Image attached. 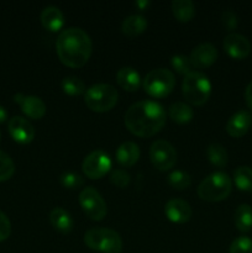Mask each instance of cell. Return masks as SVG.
<instances>
[{
	"label": "cell",
	"instance_id": "22",
	"mask_svg": "<svg viewBox=\"0 0 252 253\" xmlns=\"http://www.w3.org/2000/svg\"><path fill=\"white\" fill-rule=\"evenodd\" d=\"M172 11L178 21L188 22L194 17L195 7L190 0H174L172 2Z\"/></svg>",
	"mask_w": 252,
	"mask_h": 253
},
{
	"label": "cell",
	"instance_id": "3",
	"mask_svg": "<svg viewBox=\"0 0 252 253\" xmlns=\"http://www.w3.org/2000/svg\"><path fill=\"white\" fill-rule=\"evenodd\" d=\"M232 190V180L226 173L215 172L198 185V197L202 200L217 203L226 199Z\"/></svg>",
	"mask_w": 252,
	"mask_h": 253
},
{
	"label": "cell",
	"instance_id": "14",
	"mask_svg": "<svg viewBox=\"0 0 252 253\" xmlns=\"http://www.w3.org/2000/svg\"><path fill=\"white\" fill-rule=\"evenodd\" d=\"M165 214L174 224H185L192 217V208L183 199H170L165 205Z\"/></svg>",
	"mask_w": 252,
	"mask_h": 253
},
{
	"label": "cell",
	"instance_id": "29",
	"mask_svg": "<svg viewBox=\"0 0 252 253\" xmlns=\"http://www.w3.org/2000/svg\"><path fill=\"white\" fill-rule=\"evenodd\" d=\"M15 173V163L7 153L0 151V182L9 180Z\"/></svg>",
	"mask_w": 252,
	"mask_h": 253
},
{
	"label": "cell",
	"instance_id": "33",
	"mask_svg": "<svg viewBox=\"0 0 252 253\" xmlns=\"http://www.w3.org/2000/svg\"><path fill=\"white\" fill-rule=\"evenodd\" d=\"M130 174L124 169L113 170L110 175V182L119 188H126L130 184Z\"/></svg>",
	"mask_w": 252,
	"mask_h": 253
},
{
	"label": "cell",
	"instance_id": "7",
	"mask_svg": "<svg viewBox=\"0 0 252 253\" xmlns=\"http://www.w3.org/2000/svg\"><path fill=\"white\" fill-rule=\"evenodd\" d=\"M143 89L152 98L162 99L169 95L175 85L174 74L169 69H152L143 79Z\"/></svg>",
	"mask_w": 252,
	"mask_h": 253
},
{
	"label": "cell",
	"instance_id": "11",
	"mask_svg": "<svg viewBox=\"0 0 252 253\" xmlns=\"http://www.w3.org/2000/svg\"><path fill=\"white\" fill-rule=\"evenodd\" d=\"M7 128H9L10 136L21 145H27V143L32 142L35 138V133H36L32 124L22 116H14L12 119H10Z\"/></svg>",
	"mask_w": 252,
	"mask_h": 253
},
{
	"label": "cell",
	"instance_id": "27",
	"mask_svg": "<svg viewBox=\"0 0 252 253\" xmlns=\"http://www.w3.org/2000/svg\"><path fill=\"white\" fill-rule=\"evenodd\" d=\"M234 180L240 190L252 192V168L247 166L237 167L234 172Z\"/></svg>",
	"mask_w": 252,
	"mask_h": 253
},
{
	"label": "cell",
	"instance_id": "23",
	"mask_svg": "<svg viewBox=\"0 0 252 253\" xmlns=\"http://www.w3.org/2000/svg\"><path fill=\"white\" fill-rule=\"evenodd\" d=\"M169 118L172 119L174 123L177 124H188L189 121H192L193 116H194V111L190 108L188 104L182 103V101H178L170 105L169 111Z\"/></svg>",
	"mask_w": 252,
	"mask_h": 253
},
{
	"label": "cell",
	"instance_id": "13",
	"mask_svg": "<svg viewBox=\"0 0 252 253\" xmlns=\"http://www.w3.org/2000/svg\"><path fill=\"white\" fill-rule=\"evenodd\" d=\"M15 103H17L21 108L22 113L30 119L39 120L42 119L46 114V104L35 95H24V94H16L14 96Z\"/></svg>",
	"mask_w": 252,
	"mask_h": 253
},
{
	"label": "cell",
	"instance_id": "6",
	"mask_svg": "<svg viewBox=\"0 0 252 253\" xmlns=\"http://www.w3.org/2000/svg\"><path fill=\"white\" fill-rule=\"evenodd\" d=\"M119 99L118 90L110 84H94L86 89L84 103L95 113H106L116 105Z\"/></svg>",
	"mask_w": 252,
	"mask_h": 253
},
{
	"label": "cell",
	"instance_id": "35",
	"mask_svg": "<svg viewBox=\"0 0 252 253\" xmlns=\"http://www.w3.org/2000/svg\"><path fill=\"white\" fill-rule=\"evenodd\" d=\"M222 24L227 30H234L237 26V16L232 10L222 12Z\"/></svg>",
	"mask_w": 252,
	"mask_h": 253
},
{
	"label": "cell",
	"instance_id": "12",
	"mask_svg": "<svg viewBox=\"0 0 252 253\" xmlns=\"http://www.w3.org/2000/svg\"><path fill=\"white\" fill-rule=\"evenodd\" d=\"M224 49L232 58L244 59L251 52V43L244 35L229 34L224 39Z\"/></svg>",
	"mask_w": 252,
	"mask_h": 253
},
{
	"label": "cell",
	"instance_id": "9",
	"mask_svg": "<svg viewBox=\"0 0 252 253\" xmlns=\"http://www.w3.org/2000/svg\"><path fill=\"white\" fill-rule=\"evenodd\" d=\"M150 160L153 167L166 172L174 167L177 162V151L166 140H157L151 145Z\"/></svg>",
	"mask_w": 252,
	"mask_h": 253
},
{
	"label": "cell",
	"instance_id": "5",
	"mask_svg": "<svg viewBox=\"0 0 252 253\" xmlns=\"http://www.w3.org/2000/svg\"><path fill=\"white\" fill-rule=\"evenodd\" d=\"M84 244L93 251L101 253H121L123 240L120 235L111 229H90L84 235Z\"/></svg>",
	"mask_w": 252,
	"mask_h": 253
},
{
	"label": "cell",
	"instance_id": "15",
	"mask_svg": "<svg viewBox=\"0 0 252 253\" xmlns=\"http://www.w3.org/2000/svg\"><path fill=\"white\" fill-rule=\"evenodd\" d=\"M217 58L216 47L211 43H200L194 47L190 53L189 59L193 67L207 68L210 67Z\"/></svg>",
	"mask_w": 252,
	"mask_h": 253
},
{
	"label": "cell",
	"instance_id": "21",
	"mask_svg": "<svg viewBox=\"0 0 252 253\" xmlns=\"http://www.w3.org/2000/svg\"><path fill=\"white\" fill-rule=\"evenodd\" d=\"M147 27V20L142 15H130L121 24V31L128 37H135L142 34Z\"/></svg>",
	"mask_w": 252,
	"mask_h": 253
},
{
	"label": "cell",
	"instance_id": "8",
	"mask_svg": "<svg viewBox=\"0 0 252 253\" xmlns=\"http://www.w3.org/2000/svg\"><path fill=\"white\" fill-rule=\"evenodd\" d=\"M79 204L86 216L94 221H101L106 216L108 208L100 193L93 187H86L79 193Z\"/></svg>",
	"mask_w": 252,
	"mask_h": 253
},
{
	"label": "cell",
	"instance_id": "31",
	"mask_svg": "<svg viewBox=\"0 0 252 253\" xmlns=\"http://www.w3.org/2000/svg\"><path fill=\"white\" fill-rule=\"evenodd\" d=\"M229 253H252V240L246 236L237 237L230 245Z\"/></svg>",
	"mask_w": 252,
	"mask_h": 253
},
{
	"label": "cell",
	"instance_id": "2",
	"mask_svg": "<svg viewBox=\"0 0 252 253\" xmlns=\"http://www.w3.org/2000/svg\"><path fill=\"white\" fill-rule=\"evenodd\" d=\"M91 40L84 30L69 27L58 35L56 52L59 61L69 68H81L91 54Z\"/></svg>",
	"mask_w": 252,
	"mask_h": 253
},
{
	"label": "cell",
	"instance_id": "37",
	"mask_svg": "<svg viewBox=\"0 0 252 253\" xmlns=\"http://www.w3.org/2000/svg\"><path fill=\"white\" fill-rule=\"evenodd\" d=\"M6 119H7V111L5 110L4 106L0 105V124L6 121Z\"/></svg>",
	"mask_w": 252,
	"mask_h": 253
},
{
	"label": "cell",
	"instance_id": "20",
	"mask_svg": "<svg viewBox=\"0 0 252 253\" xmlns=\"http://www.w3.org/2000/svg\"><path fill=\"white\" fill-rule=\"evenodd\" d=\"M49 221L53 226L54 230H57L61 234H68L73 229V220L69 212L64 210L63 208H54L49 212Z\"/></svg>",
	"mask_w": 252,
	"mask_h": 253
},
{
	"label": "cell",
	"instance_id": "10",
	"mask_svg": "<svg viewBox=\"0 0 252 253\" xmlns=\"http://www.w3.org/2000/svg\"><path fill=\"white\" fill-rule=\"evenodd\" d=\"M111 168V158L105 151L96 150L89 153L82 163L83 173L90 179H100Z\"/></svg>",
	"mask_w": 252,
	"mask_h": 253
},
{
	"label": "cell",
	"instance_id": "16",
	"mask_svg": "<svg viewBox=\"0 0 252 253\" xmlns=\"http://www.w3.org/2000/svg\"><path fill=\"white\" fill-rule=\"evenodd\" d=\"M252 123L251 114L247 110H239L227 120L226 132L231 137L239 138L242 137L249 131Z\"/></svg>",
	"mask_w": 252,
	"mask_h": 253
},
{
	"label": "cell",
	"instance_id": "30",
	"mask_svg": "<svg viewBox=\"0 0 252 253\" xmlns=\"http://www.w3.org/2000/svg\"><path fill=\"white\" fill-rule=\"evenodd\" d=\"M170 64H172V68L177 73L183 74L184 77L192 72V62H190L189 57L184 56V54L173 56L172 59H170Z\"/></svg>",
	"mask_w": 252,
	"mask_h": 253
},
{
	"label": "cell",
	"instance_id": "26",
	"mask_svg": "<svg viewBox=\"0 0 252 253\" xmlns=\"http://www.w3.org/2000/svg\"><path fill=\"white\" fill-rule=\"evenodd\" d=\"M207 156L211 165L220 168L225 167L227 165V161H229L226 148L220 143H211V145L208 146Z\"/></svg>",
	"mask_w": 252,
	"mask_h": 253
},
{
	"label": "cell",
	"instance_id": "17",
	"mask_svg": "<svg viewBox=\"0 0 252 253\" xmlns=\"http://www.w3.org/2000/svg\"><path fill=\"white\" fill-rule=\"evenodd\" d=\"M41 24L46 30L51 32H57L62 30L64 25L63 12L57 6H47L41 12Z\"/></svg>",
	"mask_w": 252,
	"mask_h": 253
},
{
	"label": "cell",
	"instance_id": "18",
	"mask_svg": "<svg viewBox=\"0 0 252 253\" xmlns=\"http://www.w3.org/2000/svg\"><path fill=\"white\" fill-rule=\"evenodd\" d=\"M140 158V148L135 142H124L116 150V161L123 167H132Z\"/></svg>",
	"mask_w": 252,
	"mask_h": 253
},
{
	"label": "cell",
	"instance_id": "38",
	"mask_svg": "<svg viewBox=\"0 0 252 253\" xmlns=\"http://www.w3.org/2000/svg\"><path fill=\"white\" fill-rule=\"evenodd\" d=\"M148 4H150V2H148V1H136L135 5L140 10H145V7H147Z\"/></svg>",
	"mask_w": 252,
	"mask_h": 253
},
{
	"label": "cell",
	"instance_id": "36",
	"mask_svg": "<svg viewBox=\"0 0 252 253\" xmlns=\"http://www.w3.org/2000/svg\"><path fill=\"white\" fill-rule=\"evenodd\" d=\"M245 99H246V104L250 109H252V81L250 82L249 85L246 86L245 90Z\"/></svg>",
	"mask_w": 252,
	"mask_h": 253
},
{
	"label": "cell",
	"instance_id": "19",
	"mask_svg": "<svg viewBox=\"0 0 252 253\" xmlns=\"http://www.w3.org/2000/svg\"><path fill=\"white\" fill-rule=\"evenodd\" d=\"M116 82L124 90L136 91L141 85V78L137 71L131 67H123L116 73Z\"/></svg>",
	"mask_w": 252,
	"mask_h": 253
},
{
	"label": "cell",
	"instance_id": "32",
	"mask_svg": "<svg viewBox=\"0 0 252 253\" xmlns=\"http://www.w3.org/2000/svg\"><path fill=\"white\" fill-rule=\"evenodd\" d=\"M61 184L67 189H78L83 185V178L73 172H66L61 175Z\"/></svg>",
	"mask_w": 252,
	"mask_h": 253
},
{
	"label": "cell",
	"instance_id": "4",
	"mask_svg": "<svg viewBox=\"0 0 252 253\" xmlns=\"http://www.w3.org/2000/svg\"><path fill=\"white\" fill-rule=\"evenodd\" d=\"M182 91L188 103L195 106H202L210 98L211 83L204 73L192 71L183 79Z\"/></svg>",
	"mask_w": 252,
	"mask_h": 253
},
{
	"label": "cell",
	"instance_id": "25",
	"mask_svg": "<svg viewBox=\"0 0 252 253\" xmlns=\"http://www.w3.org/2000/svg\"><path fill=\"white\" fill-rule=\"evenodd\" d=\"M62 90L64 94L69 96H78L82 94H85V84L81 78L74 76H68L62 79Z\"/></svg>",
	"mask_w": 252,
	"mask_h": 253
},
{
	"label": "cell",
	"instance_id": "34",
	"mask_svg": "<svg viewBox=\"0 0 252 253\" xmlns=\"http://www.w3.org/2000/svg\"><path fill=\"white\" fill-rule=\"evenodd\" d=\"M11 234V224L4 212L0 210V242L5 241Z\"/></svg>",
	"mask_w": 252,
	"mask_h": 253
},
{
	"label": "cell",
	"instance_id": "1",
	"mask_svg": "<svg viewBox=\"0 0 252 253\" xmlns=\"http://www.w3.org/2000/svg\"><path fill=\"white\" fill-rule=\"evenodd\" d=\"M165 124V109L153 100L138 101L131 105L125 114L126 127L138 137H152L162 130Z\"/></svg>",
	"mask_w": 252,
	"mask_h": 253
},
{
	"label": "cell",
	"instance_id": "24",
	"mask_svg": "<svg viewBox=\"0 0 252 253\" xmlns=\"http://www.w3.org/2000/svg\"><path fill=\"white\" fill-rule=\"evenodd\" d=\"M235 225L241 232H249L252 229V208L249 204H241L235 211Z\"/></svg>",
	"mask_w": 252,
	"mask_h": 253
},
{
	"label": "cell",
	"instance_id": "28",
	"mask_svg": "<svg viewBox=\"0 0 252 253\" xmlns=\"http://www.w3.org/2000/svg\"><path fill=\"white\" fill-rule=\"evenodd\" d=\"M168 184L177 190H184L190 187L192 178L183 170H174L168 175Z\"/></svg>",
	"mask_w": 252,
	"mask_h": 253
}]
</instances>
